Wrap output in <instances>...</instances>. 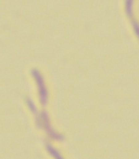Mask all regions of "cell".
<instances>
[{"instance_id":"6da1fadb","label":"cell","mask_w":139,"mask_h":159,"mask_svg":"<svg viewBox=\"0 0 139 159\" xmlns=\"http://www.w3.org/2000/svg\"><path fill=\"white\" fill-rule=\"evenodd\" d=\"M133 3H134L133 1H126L125 2V11L129 19L133 18Z\"/></svg>"},{"instance_id":"7a4b0ae2","label":"cell","mask_w":139,"mask_h":159,"mask_svg":"<svg viewBox=\"0 0 139 159\" xmlns=\"http://www.w3.org/2000/svg\"><path fill=\"white\" fill-rule=\"evenodd\" d=\"M130 20H132V25H133V28H134L135 34H136L137 37L139 38V23L135 20L134 18H132Z\"/></svg>"}]
</instances>
